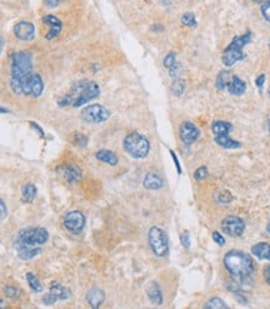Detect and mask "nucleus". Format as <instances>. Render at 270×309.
<instances>
[{"label": "nucleus", "instance_id": "obj_8", "mask_svg": "<svg viewBox=\"0 0 270 309\" xmlns=\"http://www.w3.org/2000/svg\"><path fill=\"white\" fill-rule=\"evenodd\" d=\"M81 119L86 123H93V124H99V123L107 122L110 118V112L108 108L102 104H91L88 105L81 110Z\"/></svg>", "mask_w": 270, "mask_h": 309}, {"label": "nucleus", "instance_id": "obj_26", "mask_svg": "<svg viewBox=\"0 0 270 309\" xmlns=\"http://www.w3.org/2000/svg\"><path fill=\"white\" fill-rule=\"evenodd\" d=\"M22 197L24 202L27 203H32L35 199V197H37V187H35L34 184H25L24 187L22 188Z\"/></svg>", "mask_w": 270, "mask_h": 309}, {"label": "nucleus", "instance_id": "obj_25", "mask_svg": "<svg viewBox=\"0 0 270 309\" xmlns=\"http://www.w3.org/2000/svg\"><path fill=\"white\" fill-rule=\"evenodd\" d=\"M231 77H233V74L229 70H223V72H220L218 74L217 80H215V87H217L218 90H224V89H227Z\"/></svg>", "mask_w": 270, "mask_h": 309}, {"label": "nucleus", "instance_id": "obj_16", "mask_svg": "<svg viewBox=\"0 0 270 309\" xmlns=\"http://www.w3.org/2000/svg\"><path fill=\"white\" fill-rule=\"evenodd\" d=\"M62 174L63 178L68 181V183H75L81 179V171L79 169V167L74 166V164H68V166L59 167L56 169Z\"/></svg>", "mask_w": 270, "mask_h": 309}, {"label": "nucleus", "instance_id": "obj_15", "mask_svg": "<svg viewBox=\"0 0 270 309\" xmlns=\"http://www.w3.org/2000/svg\"><path fill=\"white\" fill-rule=\"evenodd\" d=\"M41 20H43L44 24L49 27L48 33H46V35H45L46 40H53V39H55V38L59 37L60 33H62V30H63V23L60 22L59 18H56L55 15L49 14V15L44 16Z\"/></svg>", "mask_w": 270, "mask_h": 309}, {"label": "nucleus", "instance_id": "obj_9", "mask_svg": "<svg viewBox=\"0 0 270 309\" xmlns=\"http://www.w3.org/2000/svg\"><path fill=\"white\" fill-rule=\"evenodd\" d=\"M44 83L43 79L39 74L33 72L29 77L25 79L23 83L22 94L25 96H32V98H39L43 94Z\"/></svg>", "mask_w": 270, "mask_h": 309}, {"label": "nucleus", "instance_id": "obj_41", "mask_svg": "<svg viewBox=\"0 0 270 309\" xmlns=\"http://www.w3.org/2000/svg\"><path fill=\"white\" fill-rule=\"evenodd\" d=\"M170 155L171 157H173V159H174V163H175V167H177V169H178V173H182V167H180V164H179V160H178V158H177V155H175V153L173 152V150H170Z\"/></svg>", "mask_w": 270, "mask_h": 309}, {"label": "nucleus", "instance_id": "obj_11", "mask_svg": "<svg viewBox=\"0 0 270 309\" xmlns=\"http://www.w3.org/2000/svg\"><path fill=\"white\" fill-rule=\"evenodd\" d=\"M222 230L229 237H240L245 230V223L236 216H229L222 221Z\"/></svg>", "mask_w": 270, "mask_h": 309}, {"label": "nucleus", "instance_id": "obj_27", "mask_svg": "<svg viewBox=\"0 0 270 309\" xmlns=\"http://www.w3.org/2000/svg\"><path fill=\"white\" fill-rule=\"evenodd\" d=\"M27 280L28 284H29V288L34 293H40V292H43V284H41V282L37 275L30 272L27 273Z\"/></svg>", "mask_w": 270, "mask_h": 309}, {"label": "nucleus", "instance_id": "obj_39", "mask_svg": "<svg viewBox=\"0 0 270 309\" xmlns=\"http://www.w3.org/2000/svg\"><path fill=\"white\" fill-rule=\"evenodd\" d=\"M60 1L62 0H44V3L48 8H56L60 4Z\"/></svg>", "mask_w": 270, "mask_h": 309}, {"label": "nucleus", "instance_id": "obj_28", "mask_svg": "<svg viewBox=\"0 0 270 309\" xmlns=\"http://www.w3.org/2000/svg\"><path fill=\"white\" fill-rule=\"evenodd\" d=\"M204 308L206 309H228L229 306L223 301L222 298H218V297H214V298H210L208 301V303L204 306Z\"/></svg>", "mask_w": 270, "mask_h": 309}, {"label": "nucleus", "instance_id": "obj_3", "mask_svg": "<svg viewBox=\"0 0 270 309\" xmlns=\"http://www.w3.org/2000/svg\"><path fill=\"white\" fill-rule=\"evenodd\" d=\"M33 73V56L29 51H16L11 56L10 88L15 94H22L23 83Z\"/></svg>", "mask_w": 270, "mask_h": 309}, {"label": "nucleus", "instance_id": "obj_33", "mask_svg": "<svg viewBox=\"0 0 270 309\" xmlns=\"http://www.w3.org/2000/svg\"><path fill=\"white\" fill-rule=\"evenodd\" d=\"M209 172H208V168L206 167H200V168H198L195 171V173H194V179L195 180H204V179L208 177Z\"/></svg>", "mask_w": 270, "mask_h": 309}, {"label": "nucleus", "instance_id": "obj_13", "mask_svg": "<svg viewBox=\"0 0 270 309\" xmlns=\"http://www.w3.org/2000/svg\"><path fill=\"white\" fill-rule=\"evenodd\" d=\"M179 135L185 145H192L200 135V131L193 123L184 122L179 128Z\"/></svg>", "mask_w": 270, "mask_h": 309}, {"label": "nucleus", "instance_id": "obj_35", "mask_svg": "<svg viewBox=\"0 0 270 309\" xmlns=\"http://www.w3.org/2000/svg\"><path fill=\"white\" fill-rule=\"evenodd\" d=\"M180 243L184 247L185 249H189L190 248V235L188 232H184L182 235H180Z\"/></svg>", "mask_w": 270, "mask_h": 309}, {"label": "nucleus", "instance_id": "obj_21", "mask_svg": "<svg viewBox=\"0 0 270 309\" xmlns=\"http://www.w3.org/2000/svg\"><path fill=\"white\" fill-rule=\"evenodd\" d=\"M95 158L100 162L105 163V164H109V166H116L119 162L118 157L115 154L114 152L109 149H100L95 153Z\"/></svg>", "mask_w": 270, "mask_h": 309}, {"label": "nucleus", "instance_id": "obj_17", "mask_svg": "<svg viewBox=\"0 0 270 309\" xmlns=\"http://www.w3.org/2000/svg\"><path fill=\"white\" fill-rule=\"evenodd\" d=\"M104 292L99 288H91L90 291L86 293V302L91 308H99L103 303H104Z\"/></svg>", "mask_w": 270, "mask_h": 309}, {"label": "nucleus", "instance_id": "obj_46", "mask_svg": "<svg viewBox=\"0 0 270 309\" xmlns=\"http://www.w3.org/2000/svg\"><path fill=\"white\" fill-rule=\"evenodd\" d=\"M0 113H3V114H6V113H9V110L5 109V108L0 107Z\"/></svg>", "mask_w": 270, "mask_h": 309}, {"label": "nucleus", "instance_id": "obj_36", "mask_svg": "<svg viewBox=\"0 0 270 309\" xmlns=\"http://www.w3.org/2000/svg\"><path fill=\"white\" fill-rule=\"evenodd\" d=\"M262 15L268 23H270V3L263 4L262 5Z\"/></svg>", "mask_w": 270, "mask_h": 309}, {"label": "nucleus", "instance_id": "obj_2", "mask_svg": "<svg viewBox=\"0 0 270 309\" xmlns=\"http://www.w3.org/2000/svg\"><path fill=\"white\" fill-rule=\"evenodd\" d=\"M100 95L99 86L93 80L81 79L74 83L65 95L58 100L60 108H79Z\"/></svg>", "mask_w": 270, "mask_h": 309}, {"label": "nucleus", "instance_id": "obj_24", "mask_svg": "<svg viewBox=\"0 0 270 309\" xmlns=\"http://www.w3.org/2000/svg\"><path fill=\"white\" fill-rule=\"evenodd\" d=\"M233 129V126L228 122H223V120H217V122L213 123L211 126V131H213V134L215 135H227L231 132Z\"/></svg>", "mask_w": 270, "mask_h": 309}, {"label": "nucleus", "instance_id": "obj_47", "mask_svg": "<svg viewBox=\"0 0 270 309\" xmlns=\"http://www.w3.org/2000/svg\"><path fill=\"white\" fill-rule=\"evenodd\" d=\"M267 232H268V234L270 235V221H268V225H267Z\"/></svg>", "mask_w": 270, "mask_h": 309}, {"label": "nucleus", "instance_id": "obj_18", "mask_svg": "<svg viewBox=\"0 0 270 309\" xmlns=\"http://www.w3.org/2000/svg\"><path fill=\"white\" fill-rule=\"evenodd\" d=\"M228 90H229L230 94L233 95L240 96L245 93L246 90V84L241 78H239L238 75H233L231 79H230L229 84H228Z\"/></svg>", "mask_w": 270, "mask_h": 309}, {"label": "nucleus", "instance_id": "obj_20", "mask_svg": "<svg viewBox=\"0 0 270 309\" xmlns=\"http://www.w3.org/2000/svg\"><path fill=\"white\" fill-rule=\"evenodd\" d=\"M147 294L148 298L150 299L153 304H161L163 303V294H161L160 287L158 285V283L155 282H150L149 284L147 285Z\"/></svg>", "mask_w": 270, "mask_h": 309}, {"label": "nucleus", "instance_id": "obj_4", "mask_svg": "<svg viewBox=\"0 0 270 309\" xmlns=\"http://www.w3.org/2000/svg\"><path fill=\"white\" fill-rule=\"evenodd\" d=\"M228 272L239 280L248 279L254 272V262L249 254L241 251H230L224 257Z\"/></svg>", "mask_w": 270, "mask_h": 309}, {"label": "nucleus", "instance_id": "obj_50", "mask_svg": "<svg viewBox=\"0 0 270 309\" xmlns=\"http://www.w3.org/2000/svg\"><path fill=\"white\" fill-rule=\"evenodd\" d=\"M269 132H270V122H269Z\"/></svg>", "mask_w": 270, "mask_h": 309}, {"label": "nucleus", "instance_id": "obj_19", "mask_svg": "<svg viewBox=\"0 0 270 309\" xmlns=\"http://www.w3.org/2000/svg\"><path fill=\"white\" fill-rule=\"evenodd\" d=\"M143 184H144V187L147 188V189L158 190V189H160V188H163L164 181H163V179H161L160 176H158L156 173H152V172H150V173H148L147 176H145Z\"/></svg>", "mask_w": 270, "mask_h": 309}, {"label": "nucleus", "instance_id": "obj_40", "mask_svg": "<svg viewBox=\"0 0 270 309\" xmlns=\"http://www.w3.org/2000/svg\"><path fill=\"white\" fill-rule=\"evenodd\" d=\"M30 126L33 127V128L35 129V132H37V133H39V135L41 136V138H44V136H45V134H44V132H43V129L40 128V127L38 126L37 123H34V122H32L30 123Z\"/></svg>", "mask_w": 270, "mask_h": 309}, {"label": "nucleus", "instance_id": "obj_45", "mask_svg": "<svg viewBox=\"0 0 270 309\" xmlns=\"http://www.w3.org/2000/svg\"><path fill=\"white\" fill-rule=\"evenodd\" d=\"M3 46H4V42H3V38L0 37V54L3 51Z\"/></svg>", "mask_w": 270, "mask_h": 309}, {"label": "nucleus", "instance_id": "obj_1", "mask_svg": "<svg viewBox=\"0 0 270 309\" xmlns=\"http://www.w3.org/2000/svg\"><path fill=\"white\" fill-rule=\"evenodd\" d=\"M49 240V233L41 226H29L18 233L14 242L18 258L22 261H30L39 256L41 249L40 245L45 244Z\"/></svg>", "mask_w": 270, "mask_h": 309}, {"label": "nucleus", "instance_id": "obj_42", "mask_svg": "<svg viewBox=\"0 0 270 309\" xmlns=\"http://www.w3.org/2000/svg\"><path fill=\"white\" fill-rule=\"evenodd\" d=\"M264 82H265V75L264 74L259 75V77L257 78V80H255V83H257L258 88L263 89V86H264Z\"/></svg>", "mask_w": 270, "mask_h": 309}, {"label": "nucleus", "instance_id": "obj_32", "mask_svg": "<svg viewBox=\"0 0 270 309\" xmlns=\"http://www.w3.org/2000/svg\"><path fill=\"white\" fill-rule=\"evenodd\" d=\"M182 23L189 28H196V19L193 13H185L182 16Z\"/></svg>", "mask_w": 270, "mask_h": 309}, {"label": "nucleus", "instance_id": "obj_5", "mask_svg": "<svg viewBox=\"0 0 270 309\" xmlns=\"http://www.w3.org/2000/svg\"><path fill=\"white\" fill-rule=\"evenodd\" d=\"M252 33L246 32L245 34L238 35V37H234V39L231 40V43L225 48V50L223 51V64L225 67H233L235 65L238 61L243 60L244 59V53L243 49L245 48V45H248L250 42H252Z\"/></svg>", "mask_w": 270, "mask_h": 309}, {"label": "nucleus", "instance_id": "obj_44", "mask_svg": "<svg viewBox=\"0 0 270 309\" xmlns=\"http://www.w3.org/2000/svg\"><path fill=\"white\" fill-rule=\"evenodd\" d=\"M255 3H259V4H268L270 3V0H254Z\"/></svg>", "mask_w": 270, "mask_h": 309}, {"label": "nucleus", "instance_id": "obj_30", "mask_svg": "<svg viewBox=\"0 0 270 309\" xmlns=\"http://www.w3.org/2000/svg\"><path fill=\"white\" fill-rule=\"evenodd\" d=\"M70 140L78 148H85L86 144H88V138L81 133H73L70 135Z\"/></svg>", "mask_w": 270, "mask_h": 309}, {"label": "nucleus", "instance_id": "obj_14", "mask_svg": "<svg viewBox=\"0 0 270 309\" xmlns=\"http://www.w3.org/2000/svg\"><path fill=\"white\" fill-rule=\"evenodd\" d=\"M14 35L22 42H30L35 37V27L30 22H19L14 27Z\"/></svg>", "mask_w": 270, "mask_h": 309}, {"label": "nucleus", "instance_id": "obj_7", "mask_svg": "<svg viewBox=\"0 0 270 309\" xmlns=\"http://www.w3.org/2000/svg\"><path fill=\"white\" fill-rule=\"evenodd\" d=\"M148 240L153 253L159 258H163L169 253V238L165 230L159 226H152L148 233Z\"/></svg>", "mask_w": 270, "mask_h": 309}, {"label": "nucleus", "instance_id": "obj_12", "mask_svg": "<svg viewBox=\"0 0 270 309\" xmlns=\"http://www.w3.org/2000/svg\"><path fill=\"white\" fill-rule=\"evenodd\" d=\"M70 298V291L68 288H65L64 285H62L60 283H53L50 285V289H49L48 294H45L43 298V303L45 306H51V304L56 303L58 301H67Z\"/></svg>", "mask_w": 270, "mask_h": 309}, {"label": "nucleus", "instance_id": "obj_38", "mask_svg": "<svg viewBox=\"0 0 270 309\" xmlns=\"http://www.w3.org/2000/svg\"><path fill=\"white\" fill-rule=\"evenodd\" d=\"M213 239H214V242L217 243V244H219V245H224L225 244L224 238L222 237V234H220L219 232L213 233Z\"/></svg>", "mask_w": 270, "mask_h": 309}, {"label": "nucleus", "instance_id": "obj_6", "mask_svg": "<svg viewBox=\"0 0 270 309\" xmlns=\"http://www.w3.org/2000/svg\"><path fill=\"white\" fill-rule=\"evenodd\" d=\"M123 147L124 150L135 159H144L150 152V143L148 138L138 132H131L125 136Z\"/></svg>", "mask_w": 270, "mask_h": 309}, {"label": "nucleus", "instance_id": "obj_31", "mask_svg": "<svg viewBox=\"0 0 270 309\" xmlns=\"http://www.w3.org/2000/svg\"><path fill=\"white\" fill-rule=\"evenodd\" d=\"M163 64L168 70L174 69L177 65H179V63H178V60H177V55H175V53H169L168 55L164 58Z\"/></svg>", "mask_w": 270, "mask_h": 309}, {"label": "nucleus", "instance_id": "obj_10", "mask_svg": "<svg viewBox=\"0 0 270 309\" xmlns=\"http://www.w3.org/2000/svg\"><path fill=\"white\" fill-rule=\"evenodd\" d=\"M63 224H64L65 229L68 232L73 233V234H78L85 226V216L79 211H72L65 214Z\"/></svg>", "mask_w": 270, "mask_h": 309}, {"label": "nucleus", "instance_id": "obj_34", "mask_svg": "<svg viewBox=\"0 0 270 309\" xmlns=\"http://www.w3.org/2000/svg\"><path fill=\"white\" fill-rule=\"evenodd\" d=\"M4 293H5V296L9 297V298H18V297L20 296V291H19L18 288L10 287V285L4 288Z\"/></svg>", "mask_w": 270, "mask_h": 309}, {"label": "nucleus", "instance_id": "obj_23", "mask_svg": "<svg viewBox=\"0 0 270 309\" xmlns=\"http://www.w3.org/2000/svg\"><path fill=\"white\" fill-rule=\"evenodd\" d=\"M252 253L257 257L260 261H270V244L268 243H258V244L253 245Z\"/></svg>", "mask_w": 270, "mask_h": 309}, {"label": "nucleus", "instance_id": "obj_22", "mask_svg": "<svg viewBox=\"0 0 270 309\" xmlns=\"http://www.w3.org/2000/svg\"><path fill=\"white\" fill-rule=\"evenodd\" d=\"M214 140L218 145H220L222 148H225V149L233 150L241 147V144L238 140H234V139L230 138L229 134H227V135H215Z\"/></svg>", "mask_w": 270, "mask_h": 309}, {"label": "nucleus", "instance_id": "obj_49", "mask_svg": "<svg viewBox=\"0 0 270 309\" xmlns=\"http://www.w3.org/2000/svg\"><path fill=\"white\" fill-rule=\"evenodd\" d=\"M268 93H269V98H270V88H269V90H268Z\"/></svg>", "mask_w": 270, "mask_h": 309}, {"label": "nucleus", "instance_id": "obj_37", "mask_svg": "<svg viewBox=\"0 0 270 309\" xmlns=\"http://www.w3.org/2000/svg\"><path fill=\"white\" fill-rule=\"evenodd\" d=\"M6 216H8V208H6V204L3 202V200L0 199V221L5 219Z\"/></svg>", "mask_w": 270, "mask_h": 309}, {"label": "nucleus", "instance_id": "obj_29", "mask_svg": "<svg viewBox=\"0 0 270 309\" xmlns=\"http://www.w3.org/2000/svg\"><path fill=\"white\" fill-rule=\"evenodd\" d=\"M171 93L174 94L175 96H180L185 90V82L180 78H175L173 84H171Z\"/></svg>", "mask_w": 270, "mask_h": 309}, {"label": "nucleus", "instance_id": "obj_48", "mask_svg": "<svg viewBox=\"0 0 270 309\" xmlns=\"http://www.w3.org/2000/svg\"><path fill=\"white\" fill-rule=\"evenodd\" d=\"M4 307H5V304H4V302L0 299V308H4Z\"/></svg>", "mask_w": 270, "mask_h": 309}, {"label": "nucleus", "instance_id": "obj_43", "mask_svg": "<svg viewBox=\"0 0 270 309\" xmlns=\"http://www.w3.org/2000/svg\"><path fill=\"white\" fill-rule=\"evenodd\" d=\"M263 274H264V278H265V280H267L268 284H270V264L265 266L264 273H263Z\"/></svg>", "mask_w": 270, "mask_h": 309}]
</instances>
